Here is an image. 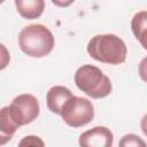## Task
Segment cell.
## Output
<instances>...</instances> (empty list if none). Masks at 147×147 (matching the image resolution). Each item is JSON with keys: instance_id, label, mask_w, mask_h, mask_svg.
Instances as JSON below:
<instances>
[{"instance_id": "cell-1", "label": "cell", "mask_w": 147, "mask_h": 147, "mask_svg": "<svg viewBox=\"0 0 147 147\" xmlns=\"http://www.w3.org/2000/svg\"><path fill=\"white\" fill-rule=\"evenodd\" d=\"M86 49L92 59L113 65L123 63L127 54V48L123 39L113 33L92 37Z\"/></svg>"}, {"instance_id": "cell-2", "label": "cell", "mask_w": 147, "mask_h": 147, "mask_svg": "<svg viewBox=\"0 0 147 147\" xmlns=\"http://www.w3.org/2000/svg\"><path fill=\"white\" fill-rule=\"evenodd\" d=\"M54 36L42 24H31L23 28L18 34V46L31 57H44L54 48Z\"/></svg>"}, {"instance_id": "cell-3", "label": "cell", "mask_w": 147, "mask_h": 147, "mask_svg": "<svg viewBox=\"0 0 147 147\" xmlns=\"http://www.w3.org/2000/svg\"><path fill=\"white\" fill-rule=\"evenodd\" d=\"M75 84L86 95L93 99H102L111 93V82L98 67L84 64L75 72Z\"/></svg>"}, {"instance_id": "cell-4", "label": "cell", "mask_w": 147, "mask_h": 147, "mask_svg": "<svg viewBox=\"0 0 147 147\" xmlns=\"http://www.w3.org/2000/svg\"><path fill=\"white\" fill-rule=\"evenodd\" d=\"M60 115L67 125L80 127L93 119L94 107L88 99L72 95L62 106Z\"/></svg>"}, {"instance_id": "cell-5", "label": "cell", "mask_w": 147, "mask_h": 147, "mask_svg": "<svg viewBox=\"0 0 147 147\" xmlns=\"http://www.w3.org/2000/svg\"><path fill=\"white\" fill-rule=\"evenodd\" d=\"M8 107L14 121L18 126L30 124L38 117L40 113V107L37 98L29 93L20 94L14 98Z\"/></svg>"}, {"instance_id": "cell-6", "label": "cell", "mask_w": 147, "mask_h": 147, "mask_svg": "<svg viewBox=\"0 0 147 147\" xmlns=\"http://www.w3.org/2000/svg\"><path fill=\"white\" fill-rule=\"evenodd\" d=\"M113 141V132L106 126H95L79 136V145L83 147H110Z\"/></svg>"}, {"instance_id": "cell-7", "label": "cell", "mask_w": 147, "mask_h": 147, "mask_svg": "<svg viewBox=\"0 0 147 147\" xmlns=\"http://www.w3.org/2000/svg\"><path fill=\"white\" fill-rule=\"evenodd\" d=\"M74 94L72 92L62 85H55L53 87H51L46 94V102H47V107L48 109L54 113L60 115L61 108L64 105V102L71 98Z\"/></svg>"}, {"instance_id": "cell-8", "label": "cell", "mask_w": 147, "mask_h": 147, "mask_svg": "<svg viewBox=\"0 0 147 147\" xmlns=\"http://www.w3.org/2000/svg\"><path fill=\"white\" fill-rule=\"evenodd\" d=\"M17 13L25 20L39 18L45 9V0H15Z\"/></svg>"}, {"instance_id": "cell-9", "label": "cell", "mask_w": 147, "mask_h": 147, "mask_svg": "<svg viewBox=\"0 0 147 147\" xmlns=\"http://www.w3.org/2000/svg\"><path fill=\"white\" fill-rule=\"evenodd\" d=\"M146 23H147V13L146 10H141L137 13L131 21V29L137 38V40L141 44L144 48H146L145 44V33H146Z\"/></svg>"}, {"instance_id": "cell-10", "label": "cell", "mask_w": 147, "mask_h": 147, "mask_svg": "<svg viewBox=\"0 0 147 147\" xmlns=\"http://www.w3.org/2000/svg\"><path fill=\"white\" fill-rule=\"evenodd\" d=\"M18 127L20 126L14 121V118L9 111V107L8 106L2 107L0 109V131L5 134L13 136Z\"/></svg>"}, {"instance_id": "cell-11", "label": "cell", "mask_w": 147, "mask_h": 147, "mask_svg": "<svg viewBox=\"0 0 147 147\" xmlns=\"http://www.w3.org/2000/svg\"><path fill=\"white\" fill-rule=\"evenodd\" d=\"M119 146L122 147H144L146 146V142L137 134H133V133H129V134H125L124 137H122L121 141H119Z\"/></svg>"}, {"instance_id": "cell-12", "label": "cell", "mask_w": 147, "mask_h": 147, "mask_svg": "<svg viewBox=\"0 0 147 147\" xmlns=\"http://www.w3.org/2000/svg\"><path fill=\"white\" fill-rule=\"evenodd\" d=\"M18 145L20 146H44L45 142L39 137H36V136H26V137H24L18 142Z\"/></svg>"}, {"instance_id": "cell-13", "label": "cell", "mask_w": 147, "mask_h": 147, "mask_svg": "<svg viewBox=\"0 0 147 147\" xmlns=\"http://www.w3.org/2000/svg\"><path fill=\"white\" fill-rule=\"evenodd\" d=\"M10 62V54L7 47L2 44H0V70H3L7 68V65Z\"/></svg>"}, {"instance_id": "cell-14", "label": "cell", "mask_w": 147, "mask_h": 147, "mask_svg": "<svg viewBox=\"0 0 147 147\" xmlns=\"http://www.w3.org/2000/svg\"><path fill=\"white\" fill-rule=\"evenodd\" d=\"M75 0H52V2L57 6V7H61V8H64V7H69L70 5L74 3Z\"/></svg>"}, {"instance_id": "cell-15", "label": "cell", "mask_w": 147, "mask_h": 147, "mask_svg": "<svg viewBox=\"0 0 147 147\" xmlns=\"http://www.w3.org/2000/svg\"><path fill=\"white\" fill-rule=\"evenodd\" d=\"M13 138V136H9V134H5L0 131V146L2 145H6L10 139Z\"/></svg>"}, {"instance_id": "cell-16", "label": "cell", "mask_w": 147, "mask_h": 147, "mask_svg": "<svg viewBox=\"0 0 147 147\" xmlns=\"http://www.w3.org/2000/svg\"><path fill=\"white\" fill-rule=\"evenodd\" d=\"M3 1H5V0H0V3H2V2H3Z\"/></svg>"}]
</instances>
